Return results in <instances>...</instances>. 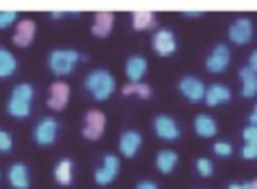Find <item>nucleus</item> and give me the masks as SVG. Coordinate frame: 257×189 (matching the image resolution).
<instances>
[{
    "instance_id": "nucleus-1",
    "label": "nucleus",
    "mask_w": 257,
    "mask_h": 189,
    "mask_svg": "<svg viewBox=\"0 0 257 189\" xmlns=\"http://www.w3.org/2000/svg\"><path fill=\"white\" fill-rule=\"evenodd\" d=\"M32 99H34V86L32 84L14 86L12 95L7 99V113L12 117H27L32 113Z\"/></svg>"
},
{
    "instance_id": "nucleus-2",
    "label": "nucleus",
    "mask_w": 257,
    "mask_h": 189,
    "mask_svg": "<svg viewBox=\"0 0 257 189\" xmlns=\"http://www.w3.org/2000/svg\"><path fill=\"white\" fill-rule=\"evenodd\" d=\"M81 54L77 50H70V48H59V50H52L48 57V68L52 75L57 77H66L75 70V66L81 61Z\"/></svg>"
},
{
    "instance_id": "nucleus-3",
    "label": "nucleus",
    "mask_w": 257,
    "mask_h": 189,
    "mask_svg": "<svg viewBox=\"0 0 257 189\" xmlns=\"http://www.w3.org/2000/svg\"><path fill=\"white\" fill-rule=\"evenodd\" d=\"M84 86H86V90L93 95V99L104 101L113 95V90H115V79H113V75L106 70H93L86 75Z\"/></svg>"
},
{
    "instance_id": "nucleus-4",
    "label": "nucleus",
    "mask_w": 257,
    "mask_h": 189,
    "mask_svg": "<svg viewBox=\"0 0 257 189\" xmlns=\"http://www.w3.org/2000/svg\"><path fill=\"white\" fill-rule=\"evenodd\" d=\"M104 128H106V115L102 113V110L93 108L86 113L84 117V128H81V135L86 137V140H99V137L104 135Z\"/></svg>"
},
{
    "instance_id": "nucleus-5",
    "label": "nucleus",
    "mask_w": 257,
    "mask_h": 189,
    "mask_svg": "<svg viewBox=\"0 0 257 189\" xmlns=\"http://www.w3.org/2000/svg\"><path fill=\"white\" fill-rule=\"evenodd\" d=\"M120 173V158L113 153H106L102 158V164L95 169V182L97 185H111Z\"/></svg>"
},
{
    "instance_id": "nucleus-6",
    "label": "nucleus",
    "mask_w": 257,
    "mask_h": 189,
    "mask_svg": "<svg viewBox=\"0 0 257 189\" xmlns=\"http://www.w3.org/2000/svg\"><path fill=\"white\" fill-rule=\"evenodd\" d=\"M228 66H230V48H228L226 43L214 45L212 52L205 59V70L212 72V75H219V72H223Z\"/></svg>"
},
{
    "instance_id": "nucleus-7",
    "label": "nucleus",
    "mask_w": 257,
    "mask_h": 189,
    "mask_svg": "<svg viewBox=\"0 0 257 189\" xmlns=\"http://www.w3.org/2000/svg\"><path fill=\"white\" fill-rule=\"evenodd\" d=\"M228 39L237 45H246L250 39H253V21L246 16H239L230 23L228 27Z\"/></svg>"
},
{
    "instance_id": "nucleus-8",
    "label": "nucleus",
    "mask_w": 257,
    "mask_h": 189,
    "mask_svg": "<svg viewBox=\"0 0 257 189\" xmlns=\"http://www.w3.org/2000/svg\"><path fill=\"white\" fill-rule=\"evenodd\" d=\"M59 133V122L54 117H43L39 119V124L34 126V142L41 146H50L57 140Z\"/></svg>"
},
{
    "instance_id": "nucleus-9",
    "label": "nucleus",
    "mask_w": 257,
    "mask_h": 189,
    "mask_svg": "<svg viewBox=\"0 0 257 189\" xmlns=\"http://www.w3.org/2000/svg\"><path fill=\"white\" fill-rule=\"evenodd\" d=\"M154 133L160 137V140L174 142L181 137V128H178L176 119L169 117V115H156L154 117Z\"/></svg>"
},
{
    "instance_id": "nucleus-10",
    "label": "nucleus",
    "mask_w": 257,
    "mask_h": 189,
    "mask_svg": "<svg viewBox=\"0 0 257 189\" xmlns=\"http://www.w3.org/2000/svg\"><path fill=\"white\" fill-rule=\"evenodd\" d=\"M151 48H154L156 54L160 57H169V54L176 52V36H174L172 30H158L151 39Z\"/></svg>"
},
{
    "instance_id": "nucleus-11",
    "label": "nucleus",
    "mask_w": 257,
    "mask_h": 189,
    "mask_svg": "<svg viewBox=\"0 0 257 189\" xmlns=\"http://www.w3.org/2000/svg\"><path fill=\"white\" fill-rule=\"evenodd\" d=\"M178 90L183 93L187 101H201L205 97V84L199 79V77H183L178 81Z\"/></svg>"
},
{
    "instance_id": "nucleus-12",
    "label": "nucleus",
    "mask_w": 257,
    "mask_h": 189,
    "mask_svg": "<svg viewBox=\"0 0 257 189\" xmlns=\"http://www.w3.org/2000/svg\"><path fill=\"white\" fill-rule=\"evenodd\" d=\"M70 99V86L66 81H54L50 86V95H48V108L52 110H63L68 106Z\"/></svg>"
},
{
    "instance_id": "nucleus-13",
    "label": "nucleus",
    "mask_w": 257,
    "mask_h": 189,
    "mask_svg": "<svg viewBox=\"0 0 257 189\" xmlns=\"http://www.w3.org/2000/svg\"><path fill=\"white\" fill-rule=\"evenodd\" d=\"M36 36V25L34 21H30V18H23V21L16 23V30H14V45H18V48H27V45H32V41H34Z\"/></svg>"
},
{
    "instance_id": "nucleus-14",
    "label": "nucleus",
    "mask_w": 257,
    "mask_h": 189,
    "mask_svg": "<svg viewBox=\"0 0 257 189\" xmlns=\"http://www.w3.org/2000/svg\"><path fill=\"white\" fill-rule=\"evenodd\" d=\"M147 70H149V63H147L145 57H140V54L128 57V61L124 66V72H126V77H128V81H131V84H140V81L145 79Z\"/></svg>"
},
{
    "instance_id": "nucleus-15",
    "label": "nucleus",
    "mask_w": 257,
    "mask_h": 189,
    "mask_svg": "<svg viewBox=\"0 0 257 189\" xmlns=\"http://www.w3.org/2000/svg\"><path fill=\"white\" fill-rule=\"evenodd\" d=\"M117 146H120V153L124 155V158H133V155L140 151V146H142V135L138 131H124L120 135Z\"/></svg>"
},
{
    "instance_id": "nucleus-16",
    "label": "nucleus",
    "mask_w": 257,
    "mask_h": 189,
    "mask_svg": "<svg viewBox=\"0 0 257 189\" xmlns=\"http://www.w3.org/2000/svg\"><path fill=\"white\" fill-rule=\"evenodd\" d=\"M7 180L14 189H30V169L23 162H16L7 169Z\"/></svg>"
},
{
    "instance_id": "nucleus-17",
    "label": "nucleus",
    "mask_w": 257,
    "mask_h": 189,
    "mask_svg": "<svg viewBox=\"0 0 257 189\" xmlns=\"http://www.w3.org/2000/svg\"><path fill=\"white\" fill-rule=\"evenodd\" d=\"M230 88L228 86H223V84H212V86H208L205 88V97H203V101L208 106H221V104H228L230 101Z\"/></svg>"
},
{
    "instance_id": "nucleus-18",
    "label": "nucleus",
    "mask_w": 257,
    "mask_h": 189,
    "mask_svg": "<svg viewBox=\"0 0 257 189\" xmlns=\"http://www.w3.org/2000/svg\"><path fill=\"white\" fill-rule=\"evenodd\" d=\"M113 23H115L113 12H97L93 16V34L99 36V39L108 36L111 34V30H113Z\"/></svg>"
},
{
    "instance_id": "nucleus-19",
    "label": "nucleus",
    "mask_w": 257,
    "mask_h": 189,
    "mask_svg": "<svg viewBox=\"0 0 257 189\" xmlns=\"http://www.w3.org/2000/svg\"><path fill=\"white\" fill-rule=\"evenodd\" d=\"M239 79H241V95L255 97L257 95V72L253 70V68L244 66L239 70Z\"/></svg>"
},
{
    "instance_id": "nucleus-20",
    "label": "nucleus",
    "mask_w": 257,
    "mask_h": 189,
    "mask_svg": "<svg viewBox=\"0 0 257 189\" xmlns=\"http://www.w3.org/2000/svg\"><path fill=\"white\" fill-rule=\"evenodd\" d=\"M178 164V153L176 151H158V155H156V169H158L160 173H172L174 169H176Z\"/></svg>"
},
{
    "instance_id": "nucleus-21",
    "label": "nucleus",
    "mask_w": 257,
    "mask_h": 189,
    "mask_svg": "<svg viewBox=\"0 0 257 189\" xmlns=\"http://www.w3.org/2000/svg\"><path fill=\"white\" fill-rule=\"evenodd\" d=\"M194 131L201 137H214L217 135V122L210 115H196L194 117Z\"/></svg>"
},
{
    "instance_id": "nucleus-22",
    "label": "nucleus",
    "mask_w": 257,
    "mask_h": 189,
    "mask_svg": "<svg viewBox=\"0 0 257 189\" xmlns=\"http://www.w3.org/2000/svg\"><path fill=\"white\" fill-rule=\"evenodd\" d=\"M131 25L133 30L142 32V30H151L156 25V14L154 12H147V9H136L131 14Z\"/></svg>"
},
{
    "instance_id": "nucleus-23",
    "label": "nucleus",
    "mask_w": 257,
    "mask_h": 189,
    "mask_svg": "<svg viewBox=\"0 0 257 189\" xmlns=\"http://www.w3.org/2000/svg\"><path fill=\"white\" fill-rule=\"evenodd\" d=\"M16 68H18L16 57H14L9 50L0 48V79H7V77H12L14 72H16Z\"/></svg>"
},
{
    "instance_id": "nucleus-24",
    "label": "nucleus",
    "mask_w": 257,
    "mask_h": 189,
    "mask_svg": "<svg viewBox=\"0 0 257 189\" xmlns=\"http://www.w3.org/2000/svg\"><path fill=\"white\" fill-rule=\"evenodd\" d=\"M54 180L63 187L72 182V160L70 158H63L61 162L57 164V169H54Z\"/></svg>"
},
{
    "instance_id": "nucleus-25",
    "label": "nucleus",
    "mask_w": 257,
    "mask_h": 189,
    "mask_svg": "<svg viewBox=\"0 0 257 189\" xmlns=\"http://www.w3.org/2000/svg\"><path fill=\"white\" fill-rule=\"evenodd\" d=\"M122 95H124V97H140V99H149V97H151V88L145 84V81H140V84H131V81H128L126 86H122Z\"/></svg>"
},
{
    "instance_id": "nucleus-26",
    "label": "nucleus",
    "mask_w": 257,
    "mask_h": 189,
    "mask_svg": "<svg viewBox=\"0 0 257 189\" xmlns=\"http://www.w3.org/2000/svg\"><path fill=\"white\" fill-rule=\"evenodd\" d=\"M194 167H196V171H199V176H203V178H210L214 173V164H212V160H208V158H199L194 162Z\"/></svg>"
},
{
    "instance_id": "nucleus-27",
    "label": "nucleus",
    "mask_w": 257,
    "mask_h": 189,
    "mask_svg": "<svg viewBox=\"0 0 257 189\" xmlns=\"http://www.w3.org/2000/svg\"><path fill=\"white\" fill-rule=\"evenodd\" d=\"M212 151L219 155V158H230L232 155V144L230 142H226V140H219V142H214Z\"/></svg>"
},
{
    "instance_id": "nucleus-28",
    "label": "nucleus",
    "mask_w": 257,
    "mask_h": 189,
    "mask_svg": "<svg viewBox=\"0 0 257 189\" xmlns=\"http://www.w3.org/2000/svg\"><path fill=\"white\" fill-rule=\"evenodd\" d=\"M18 23V14L16 12H0V30H5V27H9V25H16Z\"/></svg>"
},
{
    "instance_id": "nucleus-29",
    "label": "nucleus",
    "mask_w": 257,
    "mask_h": 189,
    "mask_svg": "<svg viewBox=\"0 0 257 189\" xmlns=\"http://www.w3.org/2000/svg\"><path fill=\"white\" fill-rule=\"evenodd\" d=\"M241 135H244V142H246V144H255V146H257V126L248 124V126L244 128V133H241Z\"/></svg>"
},
{
    "instance_id": "nucleus-30",
    "label": "nucleus",
    "mask_w": 257,
    "mask_h": 189,
    "mask_svg": "<svg viewBox=\"0 0 257 189\" xmlns=\"http://www.w3.org/2000/svg\"><path fill=\"white\" fill-rule=\"evenodd\" d=\"M12 146H14L12 135H9L7 131H3V128H0V151H3V153H7V151H12Z\"/></svg>"
},
{
    "instance_id": "nucleus-31",
    "label": "nucleus",
    "mask_w": 257,
    "mask_h": 189,
    "mask_svg": "<svg viewBox=\"0 0 257 189\" xmlns=\"http://www.w3.org/2000/svg\"><path fill=\"white\" fill-rule=\"evenodd\" d=\"M241 158H246V160L257 158V146L255 144H244V149H241Z\"/></svg>"
},
{
    "instance_id": "nucleus-32",
    "label": "nucleus",
    "mask_w": 257,
    "mask_h": 189,
    "mask_svg": "<svg viewBox=\"0 0 257 189\" xmlns=\"http://www.w3.org/2000/svg\"><path fill=\"white\" fill-rule=\"evenodd\" d=\"M136 189H158V185H156L154 180H140Z\"/></svg>"
},
{
    "instance_id": "nucleus-33",
    "label": "nucleus",
    "mask_w": 257,
    "mask_h": 189,
    "mask_svg": "<svg viewBox=\"0 0 257 189\" xmlns=\"http://www.w3.org/2000/svg\"><path fill=\"white\" fill-rule=\"evenodd\" d=\"M183 16H190V18H201V16H203V12H199V9H185V12H183Z\"/></svg>"
},
{
    "instance_id": "nucleus-34",
    "label": "nucleus",
    "mask_w": 257,
    "mask_h": 189,
    "mask_svg": "<svg viewBox=\"0 0 257 189\" xmlns=\"http://www.w3.org/2000/svg\"><path fill=\"white\" fill-rule=\"evenodd\" d=\"M248 68H253V70L257 72V50H253L248 57Z\"/></svg>"
},
{
    "instance_id": "nucleus-35",
    "label": "nucleus",
    "mask_w": 257,
    "mask_h": 189,
    "mask_svg": "<svg viewBox=\"0 0 257 189\" xmlns=\"http://www.w3.org/2000/svg\"><path fill=\"white\" fill-rule=\"evenodd\" d=\"M248 119H250V124H253V126H257V104H255V108H253V110H250Z\"/></svg>"
},
{
    "instance_id": "nucleus-36",
    "label": "nucleus",
    "mask_w": 257,
    "mask_h": 189,
    "mask_svg": "<svg viewBox=\"0 0 257 189\" xmlns=\"http://www.w3.org/2000/svg\"><path fill=\"white\" fill-rule=\"evenodd\" d=\"M63 16H66V12H52V18H54V21H57V18H63Z\"/></svg>"
},
{
    "instance_id": "nucleus-37",
    "label": "nucleus",
    "mask_w": 257,
    "mask_h": 189,
    "mask_svg": "<svg viewBox=\"0 0 257 189\" xmlns=\"http://www.w3.org/2000/svg\"><path fill=\"white\" fill-rule=\"evenodd\" d=\"M228 189H244V187L237 185V182H232V185H228Z\"/></svg>"
},
{
    "instance_id": "nucleus-38",
    "label": "nucleus",
    "mask_w": 257,
    "mask_h": 189,
    "mask_svg": "<svg viewBox=\"0 0 257 189\" xmlns=\"http://www.w3.org/2000/svg\"><path fill=\"white\" fill-rule=\"evenodd\" d=\"M241 187H244V189H253V185H250V182H241Z\"/></svg>"
},
{
    "instance_id": "nucleus-39",
    "label": "nucleus",
    "mask_w": 257,
    "mask_h": 189,
    "mask_svg": "<svg viewBox=\"0 0 257 189\" xmlns=\"http://www.w3.org/2000/svg\"><path fill=\"white\" fill-rule=\"evenodd\" d=\"M250 185H253V189H257V178L255 180H250Z\"/></svg>"
}]
</instances>
